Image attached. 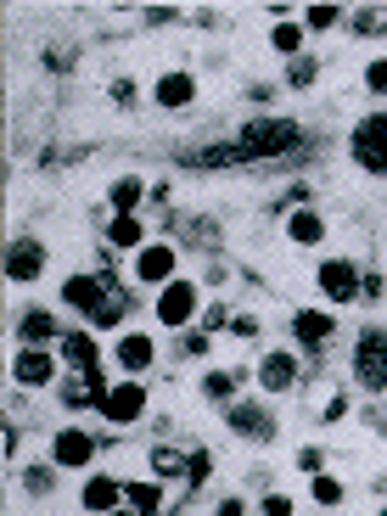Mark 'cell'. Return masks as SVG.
<instances>
[{
    "instance_id": "1",
    "label": "cell",
    "mask_w": 387,
    "mask_h": 516,
    "mask_svg": "<svg viewBox=\"0 0 387 516\" xmlns=\"http://www.w3.org/2000/svg\"><path fill=\"white\" fill-rule=\"evenodd\" d=\"M303 141H309V129L292 113H253L236 129V146H242L247 163H287Z\"/></svg>"
},
{
    "instance_id": "2",
    "label": "cell",
    "mask_w": 387,
    "mask_h": 516,
    "mask_svg": "<svg viewBox=\"0 0 387 516\" xmlns=\"http://www.w3.org/2000/svg\"><path fill=\"white\" fill-rule=\"evenodd\" d=\"M348 371H354V387L382 399L387 393V326H359L354 348H348Z\"/></svg>"
},
{
    "instance_id": "3",
    "label": "cell",
    "mask_w": 387,
    "mask_h": 516,
    "mask_svg": "<svg viewBox=\"0 0 387 516\" xmlns=\"http://www.w3.org/2000/svg\"><path fill=\"white\" fill-rule=\"evenodd\" d=\"M202 281H191V275H180V281H169V287L158 292V303H152V320H158L163 331H191L202 320Z\"/></svg>"
},
{
    "instance_id": "4",
    "label": "cell",
    "mask_w": 387,
    "mask_h": 516,
    "mask_svg": "<svg viewBox=\"0 0 387 516\" xmlns=\"http://www.w3.org/2000/svg\"><path fill=\"white\" fill-rule=\"evenodd\" d=\"M113 264H107V253H101V270H73V275H62V309H73L79 320H90L107 303V292H113Z\"/></svg>"
},
{
    "instance_id": "5",
    "label": "cell",
    "mask_w": 387,
    "mask_h": 516,
    "mask_svg": "<svg viewBox=\"0 0 387 516\" xmlns=\"http://www.w3.org/2000/svg\"><path fill=\"white\" fill-rule=\"evenodd\" d=\"M359 281H365V270H359V258H348V253H331L315 264V292L326 298V309L359 303Z\"/></svg>"
},
{
    "instance_id": "6",
    "label": "cell",
    "mask_w": 387,
    "mask_h": 516,
    "mask_svg": "<svg viewBox=\"0 0 387 516\" xmlns=\"http://www.w3.org/2000/svg\"><path fill=\"white\" fill-rule=\"evenodd\" d=\"M348 158L371 180H387V113H365L348 129Z\"/></svg>"
},
{
    "instance_id": "7",
    "label": "cell",
    "mask_w": 387,
    "mask_h": 516,
    "mask_svg": "<svg viewBox=\"0 0 387 516\" xmlns=\"http://www.w3.org/2000/svg\"><path fill=\"white\" fill-rule=\"evenodd\" d=\"M129 275H135V287L163 292L169 281H180V242H146L129 258Z\"/></svg>"
},
{
    "instance_id": "8",
    "label": "cell",
    "mask_w": 387,
    "mask_h": 516,
    "mask_svg": "<svg viewBox=\"0 0 387 516\" xmlns=\"http://www.w3.org/2000/svg\"><path fill=\"white\" fill-rule=\"evenodd\" d=\"M225 427L242 438V444H275L281 438V421H275L270 399H236L225 410Z\"/></svg>"
},
{
    "instance_id": "9",
    "label": "cell",
    "mask_w": 387,
    "mask_h": 516,
    "mask_svg": "<svg viewBox=\"0 0 387 516\" xmlns=\"http://www.w3.org/2000/svg\"><path fill=\"white\" fill-rule=\"evenodd\" d=\"M253 376H258V393L264 399H281V393H292L303 382V354L298 348H270V354H258Z\"/></svg>"
},
{
    "instance_id": "10",
    "label": "cell",
    "mask_w": 387,
    "mask_h": 516,
    "mask_svg": "<svg viewBox=\"0 0 387 516\" xmlns=\"http://www.w3.org/2000/svg\"><path fill=\"white\" fill-rule=\"evenodd\" d=\"M101 455V438L90 427H57L51 432V466L57 472H90Z\"/></svg>"
},
{
    "instance_id": "11",
    "label": "cell",
    "mask_w": 387,
    "mask_h": 516,
    "mask_svg": "<svg viewBox=\"0 0 387 516\" xmlns=\"http://www.w3.org/2000/svg\"><path fill=\"white\" fill-rule=\"evenodd\" d=\"M12 382L17 387H57L62 354L57 348H12Z\"/></svg>"
},
{
    "instance_id": "12",
    "label": "cell",
    "mask_w": 387,
    "mask_h": 516,
    "mask_svg": "<svg viewBox=\"0 0 387 516\" xmlns=\"http://www.w3.org/2000/svg\"><path fill=\"white\" fill-rule=\"evenodd\" d=\"M45 264H51V247L40 236H12V247H6V281L12 287H34L45 275Z\"/></svg>"
},
{
    "instance_id": "13",
    "label": "cell",
    "mask_w": 387,
    "mask_h": 516,
    "mask_svg": "<svg viewBox=\"0 0 387 516\" xmlns=\"http://www.w3.org/2000/svg\"><path fill=\"white\" fill-rule=\"evenodd\" d=\"M146 382L141 376H124V382H113V393H107V404H101V421L107 427H135V421H146Z\"/></svg>"
},
{
    "instance_id": "14",
    "label": "cell",
    "mask_w": 387,
    "mask_h": 516,
    "mask_svg": "<svg viewBox=\"0 0 387 516\" xmlns=\"http://www.w3.org/2000/svg\"><path fill=\"white\" fill-rule=\"evenodd\" d=\"M292 337H298V354H309L320 365V354L337 337V309H298L292 315Z\"/></svg>"
},
{
    "instance_id": "15",
    "label": "cell",
    "mask_w": 387,
    "mask_h": 516,
    "mask_svg": "<svg viewBox=\"0 0 387 516\" xmlns=\"http://www.w3.org/2000/svg\"><path fill=\"white\" fill-rule=\"evenodd\" d=\"M174 163L180 169H197V174H214V169H247L242 146H236V135H225V141H208V146H191V152H174Z\"/></svg>"
},
{
    "instance_id": "16",
    "label": "cell",
    "mask_w": 387,
    "mask_h": 516,
    "mask_svg": "<svg viewBox=\"0 0 387 516\" xmlns=\"http://www.w3.org/2000/svg\"><path fill=\"white\" fill-rule=\"evenodd\" d=\"M113 365L124 376H146L152 371V365H158V337H152V331H124V337H118L113 343Z\"/></svg>"
},
{
    "instance_id": "17",
    "label": "cell",
    "mask_w": 387,
    "mask_h": 516,
    "mask_svg": "<svg viewBox=\"0 0 387 516\" xmlns=\"http://www.w3.org/2000/svg\"><path fill=\"white\" fill-rule=\"evenodd\" d=\"M191 101H197V73L191 68H163L158 85H152V107H158V113H186Z\"/></svg>"
},
{
    "instance_id": "18",
    "label": "cell",
    "mask_w": 387,
    "mask_h": 516,
    "mask_svg": "<svg viewBox=\"0 0 387 516\" xmlns=\"http://www.w3.org/2000/svg\"><path fill=\"white\" fill-rule=\"evenodd\" d=\"M12 331H17V348H57L62 343V320L51 315L45 303H29Z\"/></svg>"
},
{
    "instance_id": "19",
    "label": "cell",
    "mask_w": 387,
    "mask_h": 516,
    "mask_svg": "<svg viewBox=\"0 0 387 516\" xmlns=\"http://www.w3.org/2000/svg\"><path fill=\"white\" fill-rule=\"evenodd\" d=\"M62 365H68L73 376H85V371H101V337L90 326H68L62 331V343H57Z\"/></svg>"
},
{
    "instance_id": "20",
    "label": "cell",
    "mask_w": 387,
    "mask_h": 516,
    "mask_svg": "<svg viewBox=\"0 0 387 516\" xmlns=\"http://www.w3.org/2000/svg\"><path fill=\"white\" fill-rule=\"evenodd\" d=\"M79 505H85L90 516H113L124 511V483H118L113 472H90L85 488H79Z\"/></svg>"
},
{
    "instance_id": "21",
    "label": "cell",
    "mask_w": 387,
    "mask_h": 516,
    "mask_svg": "<svg viewBox=\"0 0 387 516\" xmlns=\"http://www.w3.org/2000/svg\"><path fill=\"white\" fill-rule=\"evenodd\" d=\"M101 236H107V247H113V253H129V258H135L146 242H152V236H146V219H141V214H107Z\"/></svg>"
},
{
    "instance_id": "22",
    "label": "cell",
    "mask_w": 387,
    "mask_h": 516,
    "mask_svg": "<svg viewBox=\"0 0 387 516\" xmlns=\"http://www.w3.org/2000/svg\"><path fill=\"white\" fill-rule=\"evenodd\" d=\"M124 505L135 516H163V511H169V488H163V477H129V483H124Z\"/></svg>"
},
{
    "instance_id": "23",
    "label": "cell",
    "mask_w": 387,
    "mask_h": 516,
    "mask_svg": "<svg viewBox=\"0 0 387 516\" xmlns=\"http://www.w3.org/2000/svg\"><path fill=\"white\" fill-rule=\"evenodd\" d=\"M247 365H230V371H208L202 376V399L214 404V410H230V404L242 399V382H247Z\"/></svg>"
},
{
    "instance_id": "24",
    "label": "cell",
    "mask_w": 387,
    "mask_h": 516,
    "mask_svg": "<svg viewBox=\"0 0 387 516\" xmlns=\"http://www.w3.org/2000/svg\"><path fill=\"white\" fill-rule=\"evenodd\" d=\"M146 472L152 477H163V483H186V472H191V449H180V444H152L146 449Z\"/></svg>"
},
{
    "instance_id": "25",
    "label": "cell",
    "mask_w": 387,
    "mask_h": 516,
    "mask_svg": "<svg viewBox=\"0 0 387 516\" xmlns=\"http://www.w3.org/2000/svg\"><path fill=\"white\" fill-rule=\"evenodd\" d=\"M152 197L141 174H118L113 186H107V214H141V202Z\"/></svg>"
},
{
    "instance_id": "26",
    "label": "cell",
    "mask_w": 387,
    "mask_h": 516,
    "mask_svg": "<svg viewBox=\"0 0 387 516\" xmlns=\"http://www.w3.org/2000/svg\"><path fill=\"white\" fill-rule=\"evenodd\" d=\"M326 214L320 208H298V214H287V242L292 247H320L326 242Z\"/></svg>"
},
{
    "instance_id": "27",
    "label": "cell",
    "mask_w": 387,
    "mask_h": 516,
    "mask_svg": "<svg viewBox=\"0 0 387 516\" xmlns=\"http://www.w3.org/2000/svg\"><path fill=\"white\" fill-rule=\"evenodd\" d=\"M57 404L73 410V416L96 410V387H90V376H68V382H57Z\"/></svg>"
},
{
    "instance_id": "28",
    "label": "cell",
    "mask_w": 387,
    "mask_h": 516,
    "mask_svg": "<svg viewBox=\"0 0 387 516\" xmlns=\"http://www.w3.org/2000/svg\"><path fill=\"white\" fill-rule=\"evenodd\" d=\"M23 494H29V500H51V494H57V466H51V460L23 466Z\"/></svg>"
},
{
    "instance_id": "29",
    "label": "cell",
    "mask_w": 387,
    "mask_h": 516,
    "mask_svg": "<svg viewBox=\"0 0 387 516\" xmlns=\"http://www.w3.org/2000/svg\"><path fill=\"white\" fill-rule=\"evenodd\" d=\"M348 29H354V40H382L387 34V6H359V12H348Z\"/></svg>"
},
{
    "instance_id": "30",
    "label": "cell",
    "mask_w": 387,
    "mask_h": 516,
    "mask_svg": "<svg viewBox=\"0 0 387 516\" xmlns=\"http://www.w3.org/2000/svg\"><path fill=\"white\" fill-rule=\"evenodd\" d=\"M303 40H309V29H303V23H275L270 29V51L275 57H303Z\"/></svg>"
},
{
    "instance_id": "31",
    "label": "cell",
    "mask_w": 387,
    "mask_h": 516,
    "mask_svg": "<svg viewBox=\"0 0 387 516\" xmlns=\"http://www.w3.org/2000/svg\"><path fill=\"white\" fill-rule=\"evenodd\" d=\"M337 23H348V6H331V0L303 6V29H309V34H331Z\"/></svg>"
},
{
    "instance_id": "32",
    "label": "cell",
    "mask_w": 387,
    "mask_h": 516,
    "mask_svg": "<svg viewBox=\"0 0 387 516\" xmlns=\"http://www.w3.org/2000/svg\"><path fill=\"white\" fill-rule=\"evenodd\" d=\"M208 477H214V455H208V449H191V472H186V483H180V500H174V505H186L191 500V494H197V488L202 483H208Z\"/></svg>"
},
{
    "instance_id": "33",
    "label": "cell",
    "mask_w": 387,
    "mask_h": 516,
    "mask_svg": "<svg viewBox=\"0 0 387 516\" xmlns=\"http://www.w3.org/2000/svg\"><path fill=\"white\" fill-rule=\"evenodd\" d=\"M315 79H320V57H292L287 62V90H315Z\"/></svg>"
},
{
    "instance_id": "34",
    "label": "cell",
    "mask_w": 387,
    "mask_h": 516,
    "mask_svg": "<svg viewBox=\"0 0 387 516\" xmlns=\"http://www.w3.org/2000/svg\"><path fill=\"white\" fill-rule=\"evenodd\" d=\"M309 494H315V505H326V511H337V505L348 500V488L337 483L331 472H320V477H309Z\"/></svg>"
},
{
    "instance_id": "35",
    "label": "cell",
    "mask_w": 387,
    "mask_h": 516,
    "mask_svg": "<svg viewBox=\"0 0 387 516\" xmlns=\"http://www.w3.org/2000/svg\"><path fill=\"white\" fill-rule=\"evenodd\" d=\"M275 214H298V208H315V186H309V180H298V186H287L281 191V197L270 202Z\"/></svg>"
},
{
    "instance_id": "36",
    "label": "cell",
    "mask_w": 387,
    "mask_h": 516,
    "mask_svg": "<svg viewBox=\"0 0 387 516\" xmlns=\"http://www.w3.org/2000/svg\"><path fill=\"white\" fill-rule=\"evenodd\" d=\"M107 101H113L118 113H135V107H141V85H135L129 73H118L113 85H107Z\"/></svg>"
},
{
    "instance_id": "37",
    "label": "cell",
    "mask_w": 387,
    "mask_h": 516,
    "mask_svg": "<svg viewBox=\"0 0 387 516\" xmlns=\"http://www.w3.org/2000/svg\"><path fill=\"white\" fill-rule=\"evenodd\" d=\"M208 354H214V331H202V326L180 331V359H208Z\"/></svg>"
},
{
    "instance_id": "38",
    "label": "cell",
    "mask_w": 387,
    "mask_h": 516,
    "mask_svg": "<svg viewBox=\"0 0 387 516\" xmlns=\"http://www.w3.org/2000/svg\"><path fill=\"white\" fill-rule=\"evenodd\" d=\"M230 320H236V315H230V303H225V298H214L208 309H202L197 326H202V331H230Z\"/></svg>"
},
{
    "instance_id": "39",
    "label": "cell",
    "mask_w": 387,
    "mask_h": 516,
    "mask_svg": "<svg viewBox=\"0 0 387 516\" xmlns=\"http://www.w3.org/2000/svg\"><path fill=\"white\" fill-rule=\"evenodd\" d=\"M298 472H303V477H320V472H326V449H320V444H303V449H298Z\"/></svg>"
},
{
    "instance_id": "40",
    "label": "cell",
    "mask_w": 387,
    "mask_h": 516,
    "mask_svg": "<svg viewBox=\"0 0 387 516\" xmlns=\"http://www.w3.org/2000/svg\"><path fill=\"white\" fill-rule=\"evenodd\" d=\"M382 298H387L382 270H365V281H359V303H382Z\"/></svg>"
},
{
    "instance_id": "41",
    "label": "cell",
    "mask_w": 387,
    "mask_h": 516,
    "mask_svg": "<svg viewBox=\"0 0 387 516\" xmlns=\"http://www.w3.org/2000/svg\"><path fill=\"white\" fill-rule=\"evenodd\" d=\"M258 516H292V494H281V488H270V494L258 500Z\"/></svg>"
},
{
    "instance_id": "42",
    "label": "cell",
    "mask_w": 387,
    "mask_h": 516,
    "mask_svg": "<svg viewBox=\"0 0 387 516\" xmlns=\"http://www.w3.org/2000/svg\"><path fill=\"white\" fill-rule=\"evenodd\" d=\"M365 90H371V96H387V57L365 62Z\"/></svg>"
},
{
    "instance_id": "43",
    "label": "cell",
    "mask_w": 387,
    "mask_h": 516,
    "mask_svg": "<svg viewBox=\"0 0 387 516\" xmlns=\"http://www.w3.org/2000/svg\"><path fill=\"white\" fill-rule=\"evenodd\" d=\"M141 23H152V29H169V23H180V6H146Z\"/></svg>"
},
{
    "instance_id": "44",
    "label": "cell",
    "mask_w": 387,
    "mask_h": 516,
    "mask_svg": "<svg viewBox=\"0 0 387 516\" xmlns=\"http://www.w3.org/2000/svg\"><path fill=\"white\" fill-rule=\"evenodd\" d=\"M348 410H354V399H348V393H331V399H326V410H320V421H343Z\"/></svg>"
},
{
    "instance_id": "45",
    "label": "cell",
    "mask_w": 387,
    "mask_h": 516,
    "mask_svg": "<svg viewBox=\"0 0 387 516\" xmlns=\"http://www.w3.org/2000/svg\"><path fill=\"white\" fill-rule=\"evenodd\" d=\"M225 281H230V264H225V258H214V264L202 270V292H208V287H225Z\"/></svg>"
},
{
    "instance_id": "46",
    "label": "cell",
    "mask_w": 387,
    "mask_h": 516,
    "mask_svg": "<svg viewBox=\"0 0 387 516\" xmlns=\"http://www.w3.org/2000/svg\"><path fill=\"white\" fill-rule=\"evenodd\" d=\"M275 96H281V90L264 85V79H258V85H247V101H253V107H275Z\"/></svg>"
},
{
    "instance_id": "47",
    "label": "cell",
    "mask_w": 387,
    "mask_h": 516,
    "mask_svg": "<svg viewBox=\"0 0 387 516\" xmlns=\"http://www.w3.org/2000/svg\"><path fill=\"white\" fill-rule=\"evenodd\" d=\"M230 337L253 343V337H258V315H236V320H230Z\"/></svg>"
},
{
    "instance_id": "48",
    "label": "cell",
    "mask_w": 387,
    "mask_h": 516,
    "mask_svg": "<svg viewBox=\"0 0 387 516\" xmlns=\"http://www.w3.org/2000/svg\"><path fill=\"white\" fill-rule=\"evenodd\" d=\"M68 62H73L68 45H51V51H45V68H51V73H68Z\"/></svg>"
},
{
    "instance_id": "49",
    "label": "cell",
    "mask_w": 387,
    "mask_h": 516,
    "mask_svg": "<svg viewBox=\"0 0 387 516\" xmlns=\"http://www.w3.org/2000/svg\"><path fill=\"white\" fill-rule=\"evenodd\" d=\"M214 516H247V500L242 494H225V500L214 505Z\"/></svg>"
},
{
    "instance_id": "50",
    "label": "cell",
    "mask_w": 387,
    "mask_h": 516,
    "mask_svg": "<svg viewBox=\"0 0 387 516\" xmlns=\"http://www.w3.org/2000/svg\"><path fill=\"white\" fill-rule=\"evenodd\" d=\"M17 449H23V432L6 427V460H17Z\"/></svg>"
},
{
    "instance_id": "51",
    "label": "cell",
    "mask_w": 387,
    "mask_h": 516,
    "mask_svg": "<svg viewBox=\"0 0 387 516\" xmlns=\"http://www.w3.org/2000/svg\"><path fill=\"white\" fill-rule=\"evenodd\" d=\"M113 516H135V511H129V505H124V511H113Z\"/></svg>"
},
{
    "instance_id": "52",
    "label": "cell",
    "mask_w": 387,
    "mask_h": 516,
    "mask_svg": "<svg viewBox=\"0 0 387 516\" xmlns=\"http://www.w3.org/2000/svg\"><path fill=\"white\" fill-rule=\"evenodd\" d=\"M376 516H387V505H382V511H376Z\"/></svg>"
}]
</instances>
